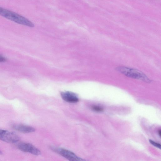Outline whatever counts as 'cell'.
I'll return each mask as SVG.
<instances>
[{"label": "cell", "mask_w": 161, "mask_h": 161, "mask_svg": "<svg viewBox=\"0 0 161 161\" xmlns=\"http://www.w3.org/2000/svg\"><path fill=\"white\" fill-rule=\"evenodd\" d=\"M2 153V152L1 151H0V154H1Z\"/></svg>", "instance_id": "7c38bea8"}, {"label": "cell", "mask_w": 161, "mask_h": 161, "mask_svg": "<svg viewBox=\"0 0 161 161\" xmlns=\"http://www.w3.org/2000/svg\"><path fill=\"white\" fill-rule=\"evenodd\" d=\"M158 134L159 136L160 137L161 136V130H159Z\"/></svg>", "instance_id": "8fae6325"}, {"label": "cell", "mask_w": 161, "mask_h": 161, "mask_svg": "<svg viewBox=\"0 0 161 161\" xmlns=\"http://www.w3.org/2000/svg\"><path fill=\"white\" fill-rule=\"evenodd\" d=\"M13 128L16 131L24 133H31L36 131V129L32 126L23 124H15Z\"/></svg>", "instance_id": "52a82bcc"}, {"label": "cell", "mask_w": 161, "mask_h": 161, "mask_svg": "<svg viewBox=\"0 0 161 161\" xmlns=\"http://www.w3.org/2000/svg\"><path fill=\"white\" fill-rule=\"evenodd\" d=\"M0 140L7 143H15L19 141L20 138L13 132L0 129Z\"/></svg>", "instance_id": "277c9868"}, {"label": "cell", "mask_w": 161, "mask_h": 161, "mask_svg": "<svg viewBox=\"0 0 161 161\" xmlns=\"http://www.w3.org/2000/svg\"><path fill=\"white\" fill-rule=\"evenodd\" d=\"M6 61V58L0 54V62H3Z\"/></svg>", "instance_id": "30bf717a"}, {"label": "cell", "mask_w": 161, "mask_h": 161, "mask_svg": "<svg viewBox=\"0 0 161 161\" xmlns=\"http://www.w3.org/2000/svg\"><path fill=\"white\" fill-rule=\"evenodd\" d=\"M0 15L20 24L32 28L34 26L33 23L26 18L1 7H0Z\"/></svg>", "instance_id": "7a4b0ae2"}, {"label": "cell", "mask_w": 161, "mask_h": 161, "mask_svg": "<svg viewBox=\"0 0 161 161\" xmlns=\"http://www.w3.org/2000/svg\"><path fill=\"white\" fill-rule=\"evenodd\" d=\"M116 69L118 72L128 77L140 80L148 83L152 82L150 79L145 74L136 69L121 66L117 67Z\"/></svg>", "instance_id": "6da1fadb"}, {"label": "cell", "mask_w": 161, "mask_h": 161, "mask_svg": "<svg viewBox=\"0 0 161 161\" xmlns=\"http://www.w3.org/2000/svg\"><path fill=\"white\" fill-rule=\"evenodd\" d=\"M62 97L65 101L70 103H76L79 101V99L74 93L70 92H66L61 94Z\"/></svg>", "instance_id": "8992f818"}, {"label": "cell", "mask_w": 161, "mask_h": 161, "mask_svg": "<svg viewBox=\"0 0 161 161\" xmlns=\"http://www.w3.org/2000/svg\"><path fill=\"white\" fill-rule=\"evenodd\" d=\"M18 147L23 152L29 153L36 155L41 154V152L39 149L30 143H21L18 145Z\"/></svg>", "instance_id": "5b68a950"}, {"label": "cell", "mask_w": 161, "mask_h": 161, "mask_svg": "<svg viewBox=\"0 0 161 161\" xmlns=\"http://www.w3.org/2000/svg\"><path fill=\"white\" fill-rule=\"evenodd\" d=\"M91 109L94 111L100 112L103 111V108L97 105H93L91 107Z\"/></svg>", "instance_id": "ba28073f"}, {"label": "cell", "mask_w": 161, "mask_h": 161, "mask_svg": "<svg viewBox=\"0 0 161 161\" xmlns=\"http://www.w3.org/2000/svg\"><path fill=\"white\" fill-rule=\"evenodd\" d=\"M50 149L53 152L61 155L69 161H87L77 156L72 152L65 148L51 146L50 147Z\"/></svg>", "instance_id": "3957f363"}, {"label": "cell", "mask_w": 161, "mask_h": 161, "mask_svg": "<svg viewBox=\"0 0 161 161\" xmlns=\"http://www.w3.org/2000/svg\"><path fill=\"white\" fill-rule=\"evenodd\" d=\"M149 141L152 145L154 146L159 148H161V145L159 143L155 142L152 140H149Z\"/></svg>", "instance_id": "9c48e42d"}]
</instances>
